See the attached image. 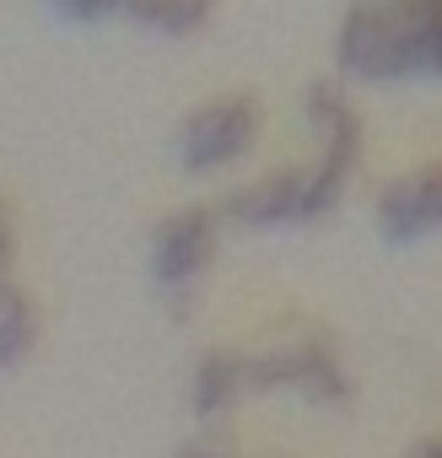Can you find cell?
<instances>
[{
	"label": "cell",
	"mask_w": 442,
	"mask_h": 458,
	"mask_svg": "<svg viewBox=\"0 0 442 458\" xmlns=\"http://www.w3.org/2000/svg\"><path fill=\"white\" fill-rule=\"evenodd\" d=\"M216 12V0H135L130 17L162 38H194Z\"/></svg>",
	"instance_id": "obj_9"
},
{
	"label": "cell",
	"mask_w": 442,
	"mask_h": 458,
	"mask_svg": "<svg viewBox=\"0 0 442 458\" xmlns=\"http://www.w3.org/2000/svg\"><path fill=\"white\" fill-rule=\"evenodd\" d=\"M404 60H410V81H426V76L442 81V6L404 12Z\"/></svg>",
	"instance_id": "obj_10"
},
{
	"label": "cell",
	"mask_w": 442,
	"mask_h": 458,
	"mask_svg": "<svg viewBox=\"0 0 442 458\" xmlns=\"http://www.w3.org/2000/svg\"><path fill=\"white\" fill-rule=\"evenodd\" d=\"M335 210L329 189L319 183L313 167H276L243 189H233L227 216L238 226H254V233H276V226H313Z\"/></svg>",
	"instance_id": "obj_5"
},
{
	"label": "cell",
	"mask_w": 442,
	"mask_h": 458,
	"mask_svg": "<svg viewBox=\"0 0 442 458\" xmlns=\"http://www.w3.org/2000/svg\"><path fill=\"white\" fill-rule=\"evenodd\" d=\"M335 65L351 81H410L399 0H356L335 33Z\"/></svg>",
	"instance_id": "obj_3"
},
{
	"label": "cell",
	"mask_w": 442,
	"mask_h": 458,
	"mask_svg": "<svg viewBox=\"0 0 442 458\" xmlns=\"http://www.w3.org/2000/svg\"><path fill=\"white\" fill-rule=\"evenodd\" d=\"M410 453H421V458L426 453H442V437H421V442H410Z\"/></svg>",
	"instance_id": "obj_14"
},
{
	"label": "cell",
	"mask_w": 442,
	"mask_h": 458,
	"mask_svg": "<svg viewBox=\"0 0 442 458\" xmlns=\"http://www.w3.org/2000/svg\"><path fill=\"white\" fill-rule=\"evenodd\" d=\"M210 265H216V216L205 205H189V210H173L167 221H157V233H151V286H157V297L167 302L173 318L189 313Z\"/></svg>",
	"instance_id": "obj_2"
},
{
	"label": "cell",
	"mask_w": 442,
	"mask_h": 458,
	"mask_svg": "<svg viewBox=\"0 0 442 458\" xmlns=\"http://www.w3.org/2000/svg\"><path fill=\"white\" fill-rule=\"evenodd\" d=\"M378 226L388 243H421L426 233H442V162L388 183L378 199Z\"/></svg>",
	"instance_id": "obj_7"
},
{
	"label": "cell",
	"mask_w": 442,
	"mask_h": 458,
	"mask_svg": "<svg viewBox=\"0 0 442 458\" xmlns=\"http://www.w3.org/2000/svg\"><path fill=\"white\" fill-rule=\"evenodd\" d=\"M49 6H55V17H65V22H76V28H98V22L130 12L135 0H49Z\"/></svg>",
	"instance_id": "obj_12"
},
{
	"label": "cell",
	"mask_w": 442,
	"mask_h": 458,
	"mask_svg": "<svg viewBox=\"0 0 442 458\" xmlns=\"http://www.w3.org/2000/svg\"><path fill=\"white\" fill-rule=\"evenodd\" d=\"M302 114H308V130L319 140L313 173L329 189V199L340 205V194L351 189L356 162H361V114H356V103L345 98L340 81H313L308 98H302Z\"/></svg>",
	"instance_id": "obj_6"
},
{
	"label": "cell",
	"mask_w": 442,
	"mask_h": 458,
	"mask_svg": "<svg viewBox=\"0 0 442 458\" xmlns=\"http://www.w3.org/2000/svg\"><path fill=\"white\" fill-rule=\"evenodd\" d=\"M265 135V108L249 92H227V98H210L200 108H189L183 130H178V162L194 178L210 173H227L238 167Z\"/></svg>",
	"instance_id": "obj_1"
},
{
	"label": "cell",
	"mask_w": 442,
	"mask_h": 458,
	"mask_svg": "<svg viewBox=\"0 0 442 458\" xmlns=\"http://www.w3.org/2000/svg\"><path fill=\"white\" fill-rule=\"evenodd\" d=\"M249 388H259V394H297L308 404H345L351 399V372L340 367L329 340L302 335L292 345L249 356Z\"/></svg>",
	"instance_id": "obj_4"
},
{
	"label": "cell",
	"mask_w": 442,
	"mask_h": 458,
	"mask_svg": "<svg viewBox=\"0 0 442 458\" xmlns=\"http://www.w3.org/2000/svg\"><path fill=\"white\" fill-rule=\"evenodd\" d=\"M33 345H38V313H33V302L22 292L0 297V372L22 367L33 356Z\"/></svg>",
	"instance_id": "obj_11"
},
{
	"label": "cell",
	"mask_w": 442,
	"mask_h": 458,
	"mask_svg": "<svg viewBox=\"0 0 442 458\" xmlns=\"http://www.w3.org/2000/svg\"><path fill=\"white\" fill-rule=\"evenodd\" d=\"M12 259H17V238H12V216H6V199H0V297H12Z\"/></svg>",
	"instance_id": "obj_13"
},
{
	"label": "cell",
	"mask_w": 442,
	"mask_h": 458,
	"mask_svg": "<svg viewBox=\"0 0 442 458\" xmlns=\"http://www.w3.org/2000/svg\"><path fill=\"white\" fill-rule=\"evenodd\" d=\"M243 388H249V356H233V351L200 356L194 383H189V410H194V420H200V426L227 420V410L238 404Z\"/></svg>",
	"instance_id": "obj_8"
}]
</instances>
